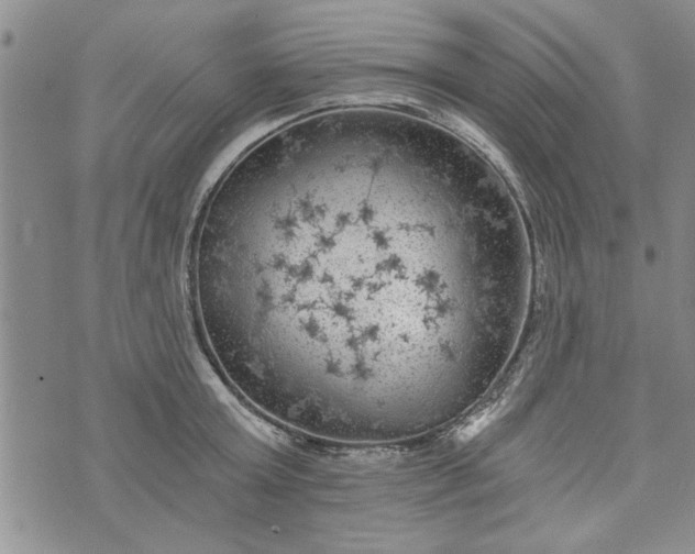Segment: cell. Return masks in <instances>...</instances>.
Instances as JSON below:
<instances>
[{"instance_id": "cell-1", "label": "cell", "mask_w": 695, "mask_h": 554, "mask_svg": "<svg viewBox=\"0 0 695 554\" xmlns=\"http://www.w3.org/2000/svg\"><path fill=\"white\" fill-rule=\"evenodd\" d=\"M435 214L387 185H323L228 234L219 269L229 322L258 364L346 385L399 373L393 269L437 242Z\"/></svg>"}]
</instances>
